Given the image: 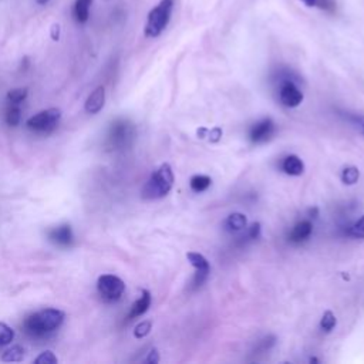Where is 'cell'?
<instances>
[{
  "mask_svg": "<svg viewBox=\"0 0 364 364\" xmlns=\"http://www.w3.org/2000/svg\"><path fill=\"white\" fill-rule=\"evenodd\" d=\"M27 97V89H14L8 93V101L12 104L23 103Z\"/></svg>",
  "mask_w": 364,
  "mask_h": 364,
  "instance_id": "cell-25",
  "label": "cell"
},
{
  "mask_svg": "<svg viewBox=\"0 0 364 364\" xmlns=\"http://www.w3.org/2000/svg\"><path fill=\"white\" fill-rule=\"evenodd\" d=\"M282 170L291 177H299L305 172V164L297 155H288L282 161Z\"/></svg>",
  "mask_w": 364,
  "mask_h": 364,
  "instance_id": "cell-14",
  "label": "cell"
},
{
  "mask_svg": "<svg viewBox=\"0 0 364 364\" xmlns=\"http://www.w3.org/2000/svg\"><path fill=\"white\" fill-rule=\"evenodd\" d=\"M20 117H22V110H20L19 104L9 103V107L6 110V123L10 127H16L20 123Z\"/></svg>",
  "mask_w": 364,
  "mask_h": 364,
  "instance_id": "cell-19",
  "label": "cell"
},
{
  "mask_svg": "<svg viewBox=\"0 0 364 364\" xmlns=\"http://www.w3.org/2000/svg\"><path fill=\"white\" fill-rule=\"evenodd\" d=\"M47 236H49V240L52 242V244H54V245H57L60 248L71 247L73 240H74V235H73L71 227L67 225V224L50 229Z\"/></svg>",
  "mask_w": 364,
  "mask_h": 364,
  "instance_id": "cell-10",
  "label": "cell"
},
{
  "mask_svg": "<svg viewBox=\"0 0 364 364\" xmlns=\"http://www.w3.org/2000/svg\"><path fill=\"white\" fill-rule=\"evenodd\" d=\"M174 9V0H161V2L150 12L144 33L147 37L155 38L166 30L170 23L171 13Z\"/></svg>",
  "mask_w": 364,
  "mask_h": 364,
  "instance_id": "cell-3",
  "label": "cell"
},
{
  "mask_svg": "<svg viewBox=\"0 0 364 364\" xmlns=\"http://www.w3.org/2000/svg\"><path fill=\"white\" fill-rule=\"evenodd\" d=\"M60 120H62V111L58 109H49L30 117L26 126L36 134H49L57 128Z\"/></svg>",
  "mask_w": 364,
  "mask_h": 364,
  "instance_id": "cell-4",
  "label": "cell"
},
{
  "mask_svg": "<svg viewBox=\"0 0 364 364\" xmlns=\"http://www.w3.org/2000/svg\"><path fill=\"white\" fill-rule=\"evenodd\" d=\"M57 361H58L57 357H56L54 353L50 352V350L43 352L42 354H40V356L34 360V363H37V364H56Z\"/></svg>",
  "mask_w": 364,
  "mask_h": 364,
  "instance_id": "cell-28",
  "label": "cell"
},
{
  "mask_svg": "<svg viewBox=\"0 0 364 364\" xmlns=\"http://www.w3.org/2000/svg\"><path fill=\"white\" fill-rule=\"evenodd\" d=\"M36 2H37L38 5H46V3H49V0H36Z\"/></svg>",
  "mask_w": 364,
  "mask_h": 364,
  "instance_id": "cell-32",
  "label": "cell"
},
{
  "mask_svg": "<svg viewBox=\"0 0 364 364\" xmlns=\"http://www.w3.org/2000/svg\"><path fill=\"white\" fill-rule=\"evenodd\" d=\"M97 291L101 296V299L106 302H117L124 295L126 285L123 279L114 275H103L100 276L97 280Z\"/></svg>",
  "mask_w": 364,
  "mask_h": 364,
  "instance_id": "cell-5",
  "label": "cell"
},
{
  "mask_svg": "<svg viewBox=\"0 0 364 364\" xmlns=\"http://www.w3.org/2000/svg\"><path fill=\"white\" fill-rule=\"evenodd\" d=\"M247 224H248V220L244 214L234 212L225 220V229L228 232H239L247 228Z\"/></svg>",
  "mask_w": 364,
  "mask_h": 364,
  "instance_id": "cell-15",
  "label": "cell"
},
{
  "mask_svg": "<svg viewBox=\"0 0 364 364\" xmlns=\"http://www.w3.org/2000/svg\"><path fill=\"white\" fill-rule=\"evenodd\" d=\"M23 357H25V349L20 348V346H14V348H12L3 353L2 360L12 363V361H22Z\"/></svg>",
  "mask_w": 364,
  "mask_h": 364,
  "instance_id": "cell-22",
  "label": "cell"
},
{
  "mask_svg": "<svg viewBox=\"0 0 364 364\" xmlns=\"http://www.w3.org/2000/svg\"><path fill=\"white\" fill-rule=\"evenodd\" d=\"M52 38L53 40H58L60 38V26L58 25H53L52 26Z\"/></svg>",
  "mask_w": 364,
  "mask_h": 364,
  "instance_id": "cell-31",
  "label": "cell"
},
{
  "mask_svg": "<svg viewBox=\"0 0 364 364\" xmlns=\"http://www.w3.org/2000/svg\"><path fill=\"white\" fill-rule=\"evenodd\" d=\"M106 103V90L104 87H97L86 101V111L89 114H97L103 110Z\"/></svg>",
  "mask_w": 364,
  "mask_h": 364,
  "instance_id": "cell-11",
  "label": "cell"
},
{
  "mask_svg": "<svg viewBox=\"0 0 364 364\" xmlns=\"http://www.w3.org/2000/svg\"><path fill=\"white\" fill-rule=\"evenodd\" d=\"M187 259L190 260V264L196 271V273L194 276V280H192V286L195 289L201 288L205 283V280L208 279V276H209V272H211L209 262L207 260V258L204 255H201L198 252H188L187 253Z\"/></svg>",
  "mask_w": 364,
  "mask_h": 364,
  "instance_id": "cell-7",
  "label": "cell"
},
{
  "mask_svg": "<svg viewBox=\"0 0 364 364\" xmlns=\"http://www.w3.org/2000/svg\"><path fill=\"white\" fill-rule=\"evenodd\" d=\"M336 323H337L336 316L333 315V312L328 310V312H325V315H323V317L320 320V329L325 333H330L334 329Z\"/></svg>",
  "mask_w": 364,
  "mask_h": 364,
  "instance_id": "cell-23",
  "label": "cell"
},
{
  "mask_svg": "<svg viewBox=\"0 0 364 364\" xmlns=\"http://www.w3.org/2000/svg\"><path fill=\"white\" fill-rule=\"evenodd\" d=\"M174 187V172L170 164L159 166L148 178L141 191V196L147 201L161 199L170 194Z\"/></svg>",
  "mask_w": 364,
  "mask_h": 364,
  "instance_id": "cell-2",
  "label": "cell"
},
{
  "mask_svg": "<svg viewBox=\"0 0 364 364\" xmlns=\"http://www.w3.org/2000/svg\"><path fill=\"white\" fill-rule=\"evenodd\" d=\"M360 178V171L356 167H346L341 172V181L346 185H354Z\"/></svg>",
  "mask_w": 364,
  "mask_h": 364,
  "instance_id": "cell-20",
  "label": "cell"
},
{
  "mask_svg": "<svg viewBox=\"0 0 364 364\" xmlns=\"http://www.w3.org/2000/svg\"><path fill=\"white\" fill-rule=\"evenodd\" d=\"M14 339V330L6 323L0 321V346H8Z\"/></svg>",
  "mask_w": 364,
  "mask_h": 364,
  "instance_id": "cell-21",
  "label": "cell"
},
{
  "mask_svg": "<svg viewBox=\"0 0 364 364\" xmlns=\"http://www.w3.org/2000/svg\"><path fill=\"white\" fill-rule=\"evenodd\" d=\"M260 235V224H252V227L248 231L249 239H258Z\"/></svg>",
  "mask_w": 364,
  "mask_h": 364,
  "instance_id": "cell-29",
  "label": "cell"
},
{
  "mask_svg": "<svg viewBox=\"0 0 364 364\" xmlns=\"http://www.w3.org/2000/svg\"><path fill=\"white\" fill-rule=\"evenodd\" d=\"M313 232V225L310 220H300L299 224L293 227V229L289 234V240L293 244H302L310 238Z\"/></svg>",
  "mask_w": 364,
  "mask_h": 364,
  "instance_id": "cell-12",
  "label": "cell"
},
{
  "mask_svg": "<svg viewBox=\"0 0 364 364\" xmlns=\"http://www.w3.org/2000/svg\"><path fill=\"white\" fill-rule=\"evenodd\" d=\"M151 328H152V321H150V320L141 321V323H138V325L134 329V336L137 339H143V337H146V336L150 334Z\"/></svg>",
  "mask_w": 364,
  "mask_h": 364,
  "instance_id": "cell-26",
  "label": "cell"
},
{
  "mask_svg": "<svg viewBox=\"0 0 364 364\" xmlns=\"http://www.w3.org/2000/svg\"><path fill=\"white\" fill-rule=\"evenodd\" d=\"M343 117L346 118V121H349V123L356 127L363 135H364V114H353V113H345L343 114Z\"/></svg>",
  "mask_w": 364,
  "mask_h": 364,
  "instance_id": "cell-24",
  "label": "cell"
},
{
  "mask_svg": "<svg viewBox=\"0 0 364 364\" xmlns=\"http://www.w3.org/2000/svg\"><path fill=\"white\" fill-rule=\"evenodd\" d=\"M135 137V128L126 120H118L111 126L109 134V143L113 148H124L131 144Z\"/></svg>",
  "mask_w": 364,
  "mask_h": 364,
  "instance_id": "cell-6",
  "label": "cell"
},
{
  "mask_svg": "<svg viewBox=\"0 0 364 364\" xmlns=\"http://www.w3.org/2000/svg\"><path fill=\"white\" fill-rule=\"evenodd\" d=\"M300 2L309 8H317L320 10H326L330 13L336 10L334 0H300Z\"/></svg>",
  "mask_w": 364,
  "mask_h": 364,
  "instance_id": "cell-18",
  "label": "cell"
},
{
  "mask_svg": "<svg viewBox=\"0 0 364 364\" xmlns=\"http://www.w3.org/2000/svg\"><path fill=\"white\" fill-rule=\"evenodd\" d=\"M63 320H65V313L62 310L46 309L27 316L23 321V328L30 337L40 339L57 330L60 326H62Z\"/></svg>",
  "mask_w": 364,
  "mask_h": 364,
  "instance_id": "cell-1",
  "label": "cell"
},
{
  "mask_svg": "<svg viewBox=\"0 0 364 364\" xmlns=\"http://www.w3.org/2000/svg\"><path fill=\"white\" fill-rule=\"evenodd\" d=\"M150 306H151V293L148 291H144L141 293L139 299L135 300L134 305L131 306V310L128 313V320L143 316L144 313H147Z\"/></svg>",
  "mask_w": 364,
  "mask_h": 364,
  "instance_id": "cell-13",
  "label": "cell"
},
{
  "mask_svg": "<svg viewBox=\"0 0 364 364\" xmlns=\"http://www.w3.org/2000/svg\"><path fill=\"white\" fill-rule=\"evenodd\" d=\"M147 363H158L159 361V356H158V352L154 349V350H151V353H150V356L147 357V360H146Z\"/></svg>",
  "mask_w": 364,
  "mask_h": 364,
  "instance_id": "cell-30",
  "label": "cell"
},
{
  "mask_svg": "<svg viewBox=\"0 0 364 364\" xmlns=\"http://www.w3.org/2000/svg\"><path fill=\"white\" fill-rule=\"evenodd\" d=\"M350 235L357 239H364V215L354 222L353 227L350 228Z\"/></svg>",
  "mask_w": 364,
  "mask_h": 364,
  "instance_id": "cell-27",
  "label": "cell"
},
{
  "mask_svg": "<svg viewBox=\"0 0 364 364\" xmlns=\"http://www.w3.org/2000/svg\"><path fill=\"white\" fill-rule=\"evenodd\" d=\"M212 184V179L208 175H194L190 181V187L194 192H205Z\"/></svg>",
  "mask_w": 364,
  "mask_h": 364,
  "instance_id": "cell-17",
  "label": "cell"
},
{
  "mask_svg": "<svg viewBox=\"0 0 364 364\" xmlns=\"http://www.w3.org/2000/svg\"><path fill=\"white\" fill-rule=\"evenodd\" d=\"M273 134H275V123L271 118H264L251 128L249 138L253 144H264L272 138Z\"/></svg>",
  "mask_w": 364,
  "mask_h": 364,
  "instance_id": "cell-9",
  "label": "cell"
},
{
  "mask_svg": "<svg viewBox=\"0 0 364 364\" xmlns=\"http://www.w3.org/2000/svg\"><path fill=\"white\" fill-rule=\"evenodd\" d=\"M93 0H76L74 17L78 23H86L90 17V8Z\"/></svg>",
  "mask_w": 364,
  "mask_h": 364,
  "instance_id": "cell-16",
  "label": "cell"
},
{
  "mask_svg": "<svg viewBox=\"0 0 364 364\" xmlns=\"http://www.w3.org/2000/svg\"><path fill=\"white\" fill-rule=\"evenodd\" d=\"M279 100L285 107L295 109V107L302 104L303 93L292 82V80H285V82H282V84L279 87Z\"/></svg>",
  "mask_w": 364,
  "mask_h": 364,
  "instance_id": "cell-8",
  "label": "cell"
}]
</instances>
